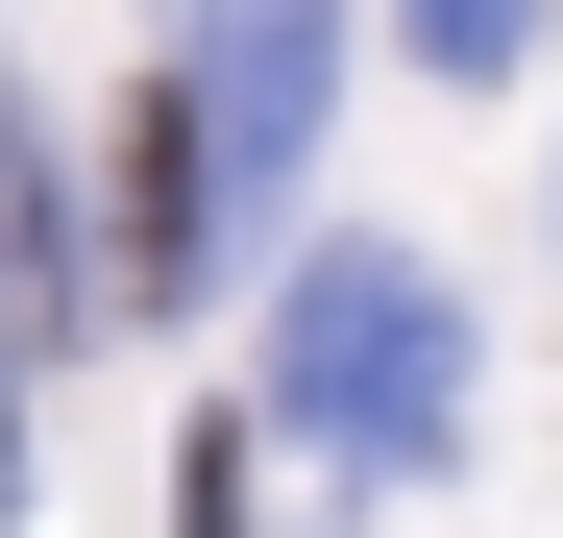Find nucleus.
Here are the masks:
<instances>
[{
  "instance_id": "obj_5",
  "label": "nucleus",
  "mask_w": 563,
  "mask_h": 538,
  "mask_svg": "<svg viewBox=\"0 0 563 538\" xmlns=\"http://www.w3.org/2000/svg\"><path fill=\"white\" fill-rule=\"evenodd\" d=\"M172 538H245V440H197V466H172Z\"/></svg>"
},
{
  "instance_id": "obj_2",
  "label": "nucleus",
  "mask_w": 563,
  "mask_h": 538,
  "mask_svg": "<svg viewBox=\"0 0 563 538\" xmlns=\"http://www.w3.org/2000/svg\"><path fill=\"white\" fill-rule=\"evenodd\" d=\"M319 99H343V0H221V49H197V123H221V197H245V221L295 197Z\"/></svg>"
},
{
  "instance_id": "obj_1",
  "label": "nucleus",
  "mask_w": 563,
  "mask_h": 538,
  "mask_svg": "<svg viewBox=\"0 0 563 538\" xmlns=\"http://www.w3.org/2000/svg\"><path fill=\"white\" fill-rule=\"evenodd\" d=\"M269 416H295L343 490H417L465 440V294L417 245H295V294H269Z\"/></svg>"
},
{
  "instance_id": "obj_3",
  "label": "nucleus",
  "mask_w": 563,
  "mask_h": 538,
  "mask_svg": "<svg viewBox=\"0 0 563 538\" xmlns=\"http://www.w3.org/2000/svg\"><path fill=\"white\" fill-rule=\"evenodd\" d=\"M99 197H123V318H172V294H197V269H221V123L197 99H123V147H99Z\"/></svg>"
},
{
  "instance_id": "obj_4",
  "label": "nucleus",
  "mask_w": 563,
  "mask_h": 538,
  "mask_svg": "<svg viewBox=\"0 0 563 538\" xmlns=\"http://www.w3.org/2000/svg\"><path fill=\"white\" fill-rule=\"evenodd\" d=\"M393 25H417L441 74H515V49H539V0H393Z\"/></svg>"
}]
</instances>
